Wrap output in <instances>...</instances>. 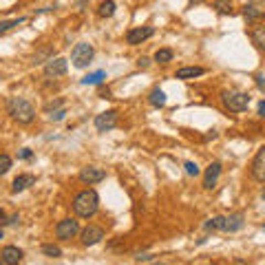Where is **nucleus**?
Listing matches in <instances>:
<instances>
[{
    "mask_svg": "<svg viewBox=\"0 0 265 265\" xmlns=\"http://www.w3.org/2000/svg\"><path fill=\"white\" fill-rule=\"evenodd\" d=\"M98 208H100V197H98V192L91 188L77 192L73 199V212L77 216H82V219H91V216L98 212Z\"/></svg>",
    "mask_w": 265,
    "mask_h": 265,
    "instance_id": "obj_1",
    "label": "nucleus"
},
{
    "mask_svg": "<svg viewBox=\"0 0 265 265\" xmlns=\"http://www.w3.org/2000/svg\"><path fill=\"white\" fill-rule=\"evenodd\" d=\"M7 113L16 119L18 124H31L35 117V108L29 100L25 98H11L7 102Z\"/></svg>",
    "mask_w": 265,
    "mask_h": 265,
    "instance_id": "obj_2",
    "label": "nucleus"
},
{
    "mask_svg": "<svg viewBox=\"0 0 265 265\" xmlns=\"http://www.w3.org/2000/svg\"><path fill=\"white\" fill-rule=\"evenodd\" d=\"M221 104L230 113H241L250 106V95L243 91H224L221 93Z\"/></svg>",
    "mask_w": 265,
    "mask_h": 265,
    "instance_id": "obj_3",
    "label": "nucleus"
},
{
    "mask_svg": "<svg viewBox=\"0 0 265 265\" xmlns=\"http://www.w3.org/2000/svg\"><path fill=\"white\" fill-rule=\"evenodd\" d=\"M93 56H95V49L89 42H80V45H75L73 51H71V60H73V64L77 69H84V66L91 64Z\"/></svg>",
    "mask_w": 265,
    "mask_h": 265,
    "instance_id": "obj_4",
    "label": "nucleus"
},
{
    "mask_svg": "<svg viewBox=\"0 0 265 265\" xmlns=\"http://www.w3.org/2000/svg\"><path fill=\"white\" fill-rule=\"evenodd\" d=\"M243 18L248 22H258L265 18V0H250L243 7Z\"/></svg>",
    "mask_w": 265,
    "mask_h": 265,
    "instance_id": "obj_5",
    "label": "nucleus"
},
{
    "mask_svg": "<svg viewBox=\"0 0 265 265\" xmlns=\"http://www.w3.org/2000/svg\"><path fill=\"white\" fill-rule=\"evenodd\" d=\"M77 232H80V224H77L75 219H62V221H60V224L56 226V237L62 239V241L73 239Z\"/></svg>",
    "mask_w": 265,
    "mask_h": 265,
    "instance_id": "obj_6",
    "label": "nucleus"
},
{
    "mask_svg": "<svg viewBox=\"0 0 265 265\" xmlns=\"http://www.w3.org/2000/svg\"><path fill=\"white\" fill-rule=\"evenodd\" d=\"M115 126H117V113L115 111H106V113L95 115V128L100 132H106V130L115 128Z\"/></svg>",
    "mask_w": 265,
    "mask_h": 265,
    "instance_id": "obj_7",
    "label": "nucleus"
},
{
    "mask_svg": "<svg viewBox=\"0 0 265 265\" xmlns=\"http://www.w3.org/2000/svg\"><path fill=\"white\" fill-rule=\"evenodd\" d=\"M250 172L256 182H265V146L258 148V153L254 155L252 159V166H250Z\"/></svg>",
    "mask_w": 265,
    "mask_h": 265,
    "instance_id": "obj_8",
    "label": "nucleus"
},
{
    "mask_svg": "<svg viewBox=\"0 0 265 265\" xmlns=\"http://www.w3.org/2000/svg\"><path fill=\"white\" fill-rule=\"evenodd\" d=\"M155 29L153 27H137V29H130L128 33H126V42L128 45H142V42H146L148 38H153Z\"/></svg>",
    "mask_w": 265,
    "mask_h": 265,
    "instance_id": "obj_9",
    "label": "nucleus"
},
{
    "mask_svg": "<svg viewBox=\"0 0 265 265\" xmlns=\"http://www.w3.org/2000/svg\"><path fill=\"white\" fill-rule=\"evenodd\" d=\"M106 179V172L102 170V168H95V166H86V168H82L80 170V182L84 184H100V182H104Z\"/></svg>",
    "mask_w": 265,
    "mask_h": 265,
    "instance_id": "obj_10",
    "label": "nucleus"
},
{
    "mask_svg": "<svg viewBox=\"0 0 265 265\" xmlns=\"http://www.w3.org/2000/svg\"><path fill=\"white\" fill-rule=\"evenodd\" d=\"M66 71H69V62H66L64 58L49 60V62L45 64V75H49V77H60V75H64Z\"/></svg>",
    "mask_w": 265,
    "mask_h": 265,
    "instance_id": "obj_11",
    "label": "nucleus"
},
{
    "mask_svg": "<svg viewBox=\"0 0 265 265\" xmlns=\"http://www.w3.org/2000/svg\"><path fill=\"white\" fill-rule=\"evenodd\" d=\"M104 239V230L100 226H89L82 230V243L84 245H95Z\"/></svg>",
    "mask_w": 265,
    "mask_h": 265,
    "instance_id": "obj_12",
    "label": "nucleus"
},
{
    "mask_svg": "<svg viewBox=\"0 0 265 265\" xmlns=\"http://www.w3.org/2000/svg\"><path fill=\"white\" fill-rule=\"evenodd\" d=\"M219 174H221V164H219V161H212V164L208 166V170H206V177H203V188L212 190L214 186H216Z\"/></svg>",
    "mask_w": 265,
    "mask_h": 265,
    "instance_id": "obj_13",
    "label": "nucleus"
},
{
    "mask_svg": "<svg viewBox=\"0 0 265 265\" xmlns=\"http://www.w3.org/2000/svg\"><path fill=\"white\" fill-rule=\"evenodd\" d=\"M22 256H25V254H22V250L16 248V245H7V248L0 252V258H3L5 265H16V263H20Z\"/></svg>",
    "mask_w": 265,
    "mask_h": 265,
    "instance_id": "obj_14",
    "label": "nucleus"
},
{
    "mask_svg": "<svg viewBox=\"0 0 265 265\" xmlns=\"http://www.w3.org/2000/svg\"><path fill=\"white\" fill-rule=\"evenodd\" d=\"M206 73V69L203 66H184V69H179L177 71V80H192V77H199V75H203Z\"/></svg>",
    "mask_w": 265,
    "mask_h": 265,
    "instance_id": "obj_15",
    "label": "nucleus"
},
{
    "mask_svg": "<svg viewBox=\"0 0 265 265\" xmlns=\"http://www.w3.org/2000/svg\"><path fill=\"white\" fill-rule=\"evenodd\" d=\"M33 184H35L33 174H18V177L14 179V184H11V190H14V192H22V190H27L29 186H33Z\"/></svg>",
    "mask_w": 265,
    "mask_h": 265,
    "instance_id": "obj_16",
    "label": "nucleus"
},
{
    "mask_svg": "<svg viewBox=\"0 0 265 265\" xmlns=\"http://www.w3.org/2000/svg\"><path fill=\"white\" fill-rule=\"evenodd\" d=\"M243 214L237 212V214H230L226 216V226H224V232H239L241 228H243Z\"/></svg>",
    "mask_w": 265,
    "mask_h": 265,
    "instance_id": "obj_17",
    "label": "nucleus"
},
{
    "mask_svg": "<svg viewBox=\"0 0 265 265\" xmlns=\"http://www.w3.org/2000/svg\"><path fill=\"white\" fill-rule=\"evenodd\" d=\"M250 38H252V42L256 45V49L265 53V27H256V29H252Z\"/></svg>",
    "mask_w": 265,
    "mask_h": 265,
    "instance_id": "obj_18",
    "label": "nucleus"
},
{
    "mask_svg": "<svg viewBox=\"0 0 265 265\" xmlns=\"http://www.w3.org/2000/svg\"><path fill=\"white\" fill-rule=\"evenodd\" d=\"M115 3L113 0H104V3L100 5V9H98V14H100V18H113L115 16Z\"/></svg>",
    "mask_w": 265,
    "mask_h": 265,
    "instance_id": "obj_19",
    "label": "nucleus"
},
{
    "mask_svg": "<svg viewBox=\"0 0 265 265\" xmlns=\"http://www.w3.org/2000/svg\"><path fill=\"white\" fill-rule=\"evenodd\" d=\"M224 226H226V216H212V219H208L206 221V230L208 232H214V230H221L224 232Z\"/></svg>",
    "mask_w": 265,
    "mask_h": 265,
    "instance_id": "obj_20",
    "label": "nucleus"
},
{
    "mask_svg": "<svg viewBox=\"0 0 265 265\" xmlns=\"http://www.w3.org/2000/svg\"><path fill=\"white\" fill-rule=\"evenodd\" d=\"M148 102H150V104H153L155 108H161V106H166V93L161 91V89H155V91L150 93Z\"/></svg>",
    "mask_w": 265,
    "mask_h": 265,
    "instance_id": "obj_21",
    "label": "nucleus"
},
{
    "mask_svg": "<svg viewBox=\"0 0 265 265\" xmlns=\"http://www.w3.org/2000/svg\"><path fill=\"white\" fill-rule=\"evenodd\" d=\"M212 7L219 11V14H232V0H212Z\"/></svg>",
    "mask_w": 265,
    "mask_h": 265,
    "instance_id": "obj_22",
    "label": "nucleus"
},
{
    "mask_svg": "<svg viewBox=\"0 0 265 265\" xmlns=\"http://www.w3.org/2000/svg\"><path fill=\"white\" fill-rule=\"evenodd\" d=\"M25 22V18H14V20H3L0 22V35L3 33H7V31H11L14 27H18V25H22Z\"/></svg>",
    "mask_w": 265,
    "mask_h": 265,
    "instance_id": "obj_23",
    "label": "nucleus"
},
{
    "mask_svg": "<svg viewBox=\"0 0 265 265\" xmlns=\"http://www.w3.org/2000/svg\"><path fill=\"white\" fill-rule=\"evenodd\" d=\"M42 254H47L51 258H60V256H62V250H60L58 245H53V243H45V245H42Z\"/></svg>",
    "mask_w": 265,
    "mask_h": 265,
    "instance_id": "obj_24",
    "label": "nucleus"
},
{
    "mask_svg": "<svg viewBox=\"0 0 265 265\" xmlns=\"http://www.w3.org/2000/svg\"><path fill=\"white\" fill-rule=\"evenodd\" d=\"M172 60V51L170 49H159L157 53H155V62L159 64H168Z\"/></svg>",
    "mask_w": 265,
    "mask_h": 265,
    "instance_id": "obj_25",
    "label": "nucleus"
},
{
    "mask_svg": "<svg viewBox=\"0 0 265 265\" xmlns=\"http://www.w3.org/2000/svg\"><path fill=\"white\" fill-rule=\"evenodd\" d=\"M106 77L104 71H98V73H91L86 77H82V84H102V80Z\"/></svg>",
    "mask_w": 265,
    "mask_h": 265,
    "instance_id": "obj_26",
    "label": "nucleus"
},
{
    "mask_svg": "<svg viewBox=\"0 0 265 265\" xmlns=\"http://www.w3.org/2000/svg\"><path fill=\"white\" fill-rule=\"evenodd\" d=\"M11 164H14V161H11V157H9V155H0V177L9 172Z\"/></svg>",
    "mask_w": 265,
    "mask_h": 265,
    "instance_id": "obj_27",
    "label": "nucleus"
},
{
    "mask_svg": "<svg viewBox=\"0 0 265 265\" xmlns=\"http://www.w3.org/2000/svg\"><path fill=\"white\" fill-rule=\"evenodd\" d=\"M186 172H188L190 177H197V174H199V166L192 164V161H186Z\"/></svg>",
    "mask_w": 265,
    "mask_h": 265,
    "instance_id": "obj_28",
    "label": "nucleus"
},
{
    "mask_svg": "<svg viewBox=\"0 0 265 265\" xmlns=\"http://www.w3.org/2000/svg\"><path fill=\"white\" fill-rule=\"evenodd\" d=\"M64 115H66L64 108H58V111H53V113H51V119H53V122H62Z\"/></svg>",
    "mask_w": 265,
    "mask_h": 265,
    "instance_id": "obj_29",
    "label": "nucleus"
},
{
    "mask_svg": "<svg viewBox=\"0 0 265 265\" xmlns=\"http://www.w3.org/2000/svg\"><path fill=\"white\" fill-rule=\"evenodd\" d=\"M254 80H256V86H258V89H261V91L265 93V75H256Z\"/></svg>",
    "mask_w": 265,
    "mask_h": 265,
    "instance_id": "obj_30",
    "label": "nucleus"
},
{
    "mask_svg": "<svg viewBox=\"0 0 265 265\" xmlns=\"http://www.w3.org/2000/svg\"><path fill=\"white\" fill-rule=\"evenodd\" d=\"M31 155H33V153H31L29 148H22V150H20V159H31Z\"/></svg>",
    "mask_w": 265,
    "mask_h": 265,
    "instance_id": "obj_31",
    "label": "nucleus"
},
{
    "mask_svg": "<svg viewBox=\"0 0 265 265\" xmlns=\"http://www.w3.org/2000/svg\"><path fill=\"white\" fill-rule=\"evenodd\" d=\"M9 224V219H7V214H5V210L0 208V226H7Z\"/></svg>",
    "mask_w": 265,
    "mask_h": 265,
    "instance_id": "obj_32",
    "label": "nucleus"
},
{
    "mask_svg": "<svg viewBox=\"0 0 265 265\" xmlns=\"http://www.w3.org/2000/svg\"><path fill=\"white\" fill-rule=\"evenodd\" d=\"M258 115H261V117H265V100H261V102H258Z\"/></svg>",
    "mask_w": 265,
    "mask_h": 265,
    "instance_id": "obj_33",
    "label": "nucleus"
},
{
    "mask_svg": "<svg viewBox=\"0 0 265 265\" xmlns=\"http://www.w3.org/2000/svg\"><path fill=\"white\" fill-rule=\"evenodd\" d=\"M148 62H150L148 58H140V62H137V66H140V69H146V66H148Z\"/></svg>",
    "mask_w": 265,
    "mask_h": 265,
    "instance_id": "obj_34",
    "label": "nucleus"
},
{
    "mask_svg": "<svg viewBox=\"0 0 265 265\" xmlns=\"http://www.w3.org/2000/svg\"><path fill=\"white\" fill-rule=\"evenodd\" d=\"M137 261H153V256L146 254V256H137Z\"/></svg>",
    "mask_w": 265,
    "mask_h": 265,
    "instance_id": "obj_35",
    "label": "nucleus"
},
{
    "mask_svg": "<svg viewBox=\"0 0 265 265\" xmlns=\"http://www.w3.org/2000/svg\"><path fill=\"white\" fill-rule=\"evenodd\" d=\"M192 5H201V3H206V0H190Z\"/></svg>",
    "mask_w": 265,
    "mask_h": 265,
    "instance_id": "obj_36",
    "label": "nucleus"
},
{
    "mask_svg": "<svg viewBox=\"0 0 265 265\" xmlns=\"http://www.w3.org/2000/svg\"><path fill=\"white\" fill-rule=\"evenodd\" d=\"M0 239H3V226H0Z\"/></svg>",
    "mask_w": 265,
    "mask_h": 265,
    "instance_id": "obj_37",
    "label": "nucleus"
},
{
    "mask_svg": "<svg viewBox=\"0 0 265 265\" xmlns=\"http://www.w3.org/2000/svg\"><path fill=\"white\" fill-rule=\"evenodd\" d=\"M0 263H3V258H0Z\"/></svg>",
    "mask_w": 265,
    "mask_h": 265,
    "instance_id": "obj_38",
    "label": "nucleus"
},
{
    "mask_svg": "<svg viewBox=\"0 0 265 265\" xmlns=\"http://www.w3.org/2000/svg\"><path fill=\"white\" fill-rule=\"evenodd\" d=\"M263 230H265V226H263Z\"/></svg>",
    "mask_w": 265,
    "mask_h": 265,
    "instance_id": "obj_39",
    "label": "nucleus"
},
{
    "mask_svg": "<svg viewBox=\"0 0 265 265\" xmlns=\"http://www.w3.org/2000/svg\"><path fill=\"white\" fill-rule=\"evenodd\" d=\"M263 199H265V195H263Z\"/></svg>",
    "mask_w": 265,
    "mask_h": 265,
    "instance_id": "obj_40",
    "label": "nucleus"
}]
</instances>
